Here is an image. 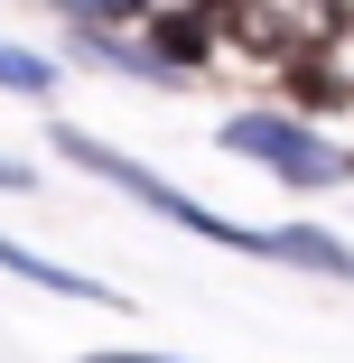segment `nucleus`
Returning a JSON list of instances; mask_svg holds the SVG:
<instances>
[{
	"mask_svg": "<svg viewBox=\"0 0 354 363\" xmlns=\"http://www.w3.org/2000/svg\"><path fill=\"white\" fill-rule=\"evenodd\" d=\"M233 38L280 65H308L345 38V0H233Z\"/></svg>",
	"mask_w": 354,
	"mask_h": 363,
	"instance_id": "1",
	"label": "nucleus"
},
{
	"mask_svg": "<svg viewBox=\"0 0 354 363\" xmlns=\"http://www.w3.org/2000/svg\"><path fill=\"white\" fill-rule=\"evenodd\" d=\"M224 150L261 159L270 177H289V186H326V177H345V159L308 150V130H289V121H270V112H243V121H224Z\"/></svg>",
	"mask_w": 354,
	"mask_h": 363,
	"instance_id": "2",
	"label": "nucleus"
},
{
	"mask_svg": "<svg viewBox=\"0 0 354 363\" xmlns=\"http://www.w3.org/2000/svg\"><path fill=\"white\" fill-rule=\"evenodd\" d=\"M140 19H150V28L168 38V56L187 65L205 28H215V19H233V0H140Z\"/></svg>",
	"mask_w": 354,
	"mask_h": 363,
	"instance_id": "3",
	"label": "nucleus"
},
{
	"mask_svg": "<svg viewBox=\"0 0 354 363\" xmlns=\"http://www.w3.org/2000/svg\"><path fill=\"white\" fill-rule=\"evenodd\" d=\"M0 270H19V279L56 289V298H103V308H112V289H103V279H84V270H65V261H47V252H28V242H10V233H0Z\"/></svg>",
	"mask_w": 354,
	"mask_h": 363,
	"instance_id": "4",
	"label": "nucleus"
},
{
	"mask_svg": "<svg viewBox=\"0 0 354 363\" xmlns=\"http://www.w3.org/2000/svg\"><path fill=\"white\" fill-rule=\"evenodd\" d=\"M47 56H19V47H0V94H47Z\"/></svg>",
	"mask_w": 354,
	"mask_h": 363,
	"instance_id": "5",
	"label": "nucleus"
},
{
	"mask_svg": "<svg viewBox=\"0 0 354 363\" xmlns=\"http://www.w3.org/2000/svg\"><path fill=\"white\" fill-rule=\"evenodd\" d=\"M75 28H112V19H140V0H56Z\"/></svg>",
	"mask_w": 354,
	"mask_h": 363,
	"instance_id": "6",
	"label": "nucleus"
},
{
	"mask_svg": "<svg viewBox=\"0 0 354 363\" xmlns=\"http://www.w3.org/2000/svg\"><path fill=\"white\" fill-rule=\"evenodd\" d=\"M10 186H28V168H10V159H0V196H10Z\"/></svg>",
	"mask_w": 354,
	"mask_h": 363,
	"instance_id": "7",
	"label": "nucleus"
},
{
	"mask_svg": "<svg viewBox=\"0 0 354 363\" xmlns=\"http://www.w3.org/2000/svg\"><path fill=\"white\" fill-rule=\"evenodd\" d=\"M94 363H159V354H94Z\"/></svg>",
	"mask_w": 354,
	"mask_h": 363,
	"instance_id": "8",
	"label": "nucleus"
}]
</instances>
